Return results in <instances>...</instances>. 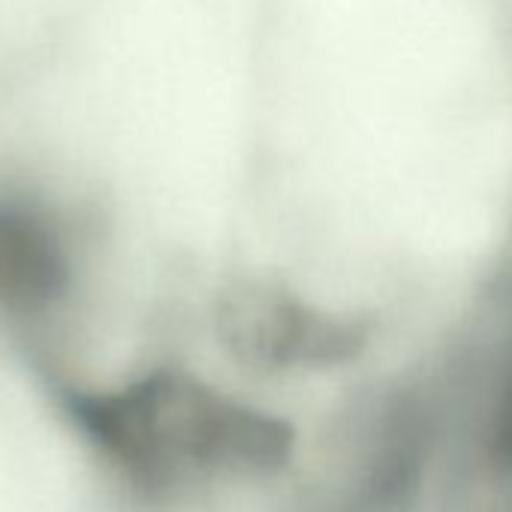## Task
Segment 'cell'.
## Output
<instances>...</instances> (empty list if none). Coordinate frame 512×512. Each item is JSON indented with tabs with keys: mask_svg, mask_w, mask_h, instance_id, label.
<instances>
[{
	"mask_svg": "<svg viewBox=\"0 0 512 512\" xmlns=\"http://www.w3.org/2000/svg\"><path fill=\"white\" fill-rule=\"evenodd\" d=\"M67 232L34 208H0V302L43 311L70 290Z\"/></svg>",
	"mask_w": 512,
	"mask_h": 512,
	"instance_id": "6da1fadb",
	"label": "cell"
}]
</instances>
